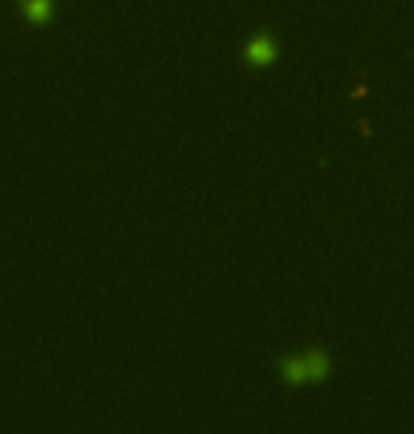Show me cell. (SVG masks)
Returning a JSON list of instances; mask_svg holds the SVG:
<instances>
[{"instance_id":"obj_1","label":"cell","mask_w":414,"mask_h":434,"mask_svg":"<svg viewBox=\"0 0 414 434\" xmlns=\"http://www.w3.org/2000/svg\"><path fill=\"white\" fill-rule=\"evenodd\" d=\"M284 369H287V377L292 383H298V380H307V377H324L326 369H329V363H326L324 355H307V358L287 360Z\"/></svg>"},{"instance_id":"obj_2","label":"cell","mask_w":414,"mask_h":434,"mask_svg":"<svg viewBox=\"0 0 414 434\" xmlns=\"http://www.w3.org/2000/svg\"><path fill=\"white\" fill-rule=\"evenodd\" d=\"M276 57V46L267 40V37H256L250 46H247V60L256 63V66H264Z\"/></svg>"},{"instance_id":"obj_3","label":"cell","mask_w":414,"mask_h":434,"mask_svg":"<svg viewBox=\"0 0 414 434\" xmlns=\"http://www.w3.org/2000/svg\"><path fill=\"white\" fill-rule=\"evenodd\" d=\"M52 0H23V15L35 23H46L52 18Z\"/></svg>"}]
</instances>
